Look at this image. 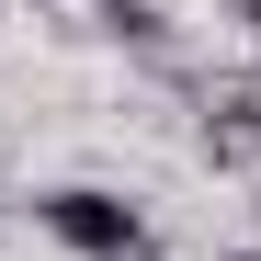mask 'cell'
Masks as SVG:
<instances>
[{
	"label": "cell",
	"instance_id": "6da1fadb",
	"mask_svg": "<svg viewBox=\"0 0 261 261\" xmlns=\"http://www.w3.org/2000/svg\"><path fill=\"white\" fill-rule=\"evenodd\" d=\"M34 216H46V239L80 250V261H159L148 216L125 204V193H102V182H57V193H34Z\"/></svg>",
	"mask_w": 261,
	"mask_h": 261
},
{
	"label": "cell",
	"instance_id": "7a4b0ae2",
	"mask_svg": "<svg viewBox=\"0 0 261 261\" xmlns=\"http://www.w3.org/2000/svg\"><path fill=\"white\" fill-rule=\"evenodd\" d=\"M204 159L216 170H250L261 159V68H216L204 80Z\"/></svg>",
	"mask_w": 261,
	"mask_h": 261
},
{
	"label": "cell",
	"instance_id": "3957f363",
	"mask_svg": "<svg viewBox=\"0 0 261 261\" xmlns=\"http://www.w3.org/2000/svg\"><path fill=\"white\" fill-rule=\"evenodd\" d=\"M102 23L125 34V46H148V57L170 46V12H159V0H102Z\"/></svg>",
	"mask_w": 261,
	"mask_h": 261
},
{
	"label": "cell",
	"instance_id": "277c9868",
	"mask_svg": "<svg viewBox=\"0 0 261 261\" xmlns=\"http://www.w3.org/2000/svg\"><path fill=\"white\" fill-rule=\"evenodd\" d=\"M239 23H250V34H261V0H239Z\"/></svg>",
	"mask_w": 261,
	"mask_h": 261
},
{
	"label": "cell",
	"instance_id": "5b68a950",
	"mask_svg": "<svg viewBox=\"0 0 261 261\" xmlns=\"http://www.w3.org/2000/svg\"><path fill=\"white\" fill-rule=\"evenodd\" d=\"M239 261H261V250H239Z\"/></svg>",
	"mask_w": 261,
	"mask_h": 261
}]
</instances>
